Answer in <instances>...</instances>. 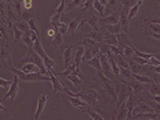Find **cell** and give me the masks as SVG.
Here are the masks:
<instances>
[{"mask_svg": "<svg viewBox=\"0 0 160 120\" xmlns=\"http://www.w3.org/2000/svg\"><path fill=\"white\" fill-rule=\"evenodd\" d=\"M124 83H126V84L129 85L130 88L132 89V92L136 94H142V90H144V84L140 83V82H138V80H136V82H126V80H125Z\"/></svg>", "mask_w": 160, "mask_h": 120, "instance_id": "ac0fdd59", "label": "cell"}, {"mask_svg": "<svg viewBox=\"0 0 160 120\" xmlns=\"http://www.w3.org/2000/svg\"><path fill=\"white\" fill-rule=\"evenodd\" d=\"M119 2H120V0H108L107 5H105V8H104V13L107 12V15H108V14L115 12L116 9L118 8Z\"/></svg>", "mask_w": 160, "mask_h": 120, "instance_id": "d6986e66", "label": "cell"}, {"mask_svg": "<svg viewBox=\"0 0 160 120\" xmlns=\"http://www.w3.org/2000/svg\"><path fill=\"white\" fill-rule=\"evenodd\" d=\"M66 77H67V79L70 80L75 86H80V84H81L80 78H82V74H78V72L76 71V69H75V71L69 74V75L66 76Z\"/></svg>", "mask_w": 160, "mask_h": 120, "instance_id": "7402d4cb", "label": "cell"}, {"mask_svg": "<svg viewBox=\"0 0 160 120\" xmlns=\"http://www.w3.org/2000/svg\"><path fill=\"white\" fill-rule=\"evenodd\" d=\"M117 119H128V110H126V106H125V102L117 108Z\"/></svg>", "mask_w": 160, "mask_h": 120, "instance_id": "484cf974", "label": "cell"}, {"mask_svg": "<svg viewBox=\"0 0 160 120\" xmlns=\"http://www.w3.org/2000/svg\"><path fill=\"white\" fill-rule=\"evenodd\" d=\"M6 23L0 20V37H2L5 40V43L7 45L8 43V34H7V31H6V27H5Z\"/></svg>", "mask_w": 160, "mask_h": 120, "instance_id": "e575fe53", "label": "cell"}, {"mask_svg": "<svg viewBox=\"0 0 160 120\" xmlns=\"http://www.w3.org/2000/svg\"><path fill=\"white\" fill-rule=\"evenodd\" d=\"M21 41H22L23 43L28 47V51L29 50H33V45H34V41L32 40V37H31V34L29 33H25L22 35V39H21Z\"/></svg>", "mask_w": 160, "mask_h": 120, "instance_id": "f546056e", "label": "cell"}, {"mask_svg": "<svg viewBox=\"0 0 160 120\" xmlns=\"http://www.w3.org/2000/svg\"><path fill=\"white\" fill-rule=\"evenodd\" d=\"M120 75L123 76L124 78H126L128 80L133 79V77H132V71H131L130 69H128V68L119 67V77H120ZM119 77H118V78H119Z\"/></svg>", "mask_w": 160, "mask_h": 120, "instance_id": "836d02e7", "label": "cell"}, {"mask_svg": "<svg viewBox=\"0 0 160 120\" xmlns=\"http://www.w3.org/2000/svg\"><path fill=\"white\" fill-rule=\"evenodd\" d=\"M19 62L22 63V64L26 62H33L34 64H36V65L39 67L41 74H43V75H47V74H48V70L46 69V65H45V63H43V61H42V58H41L35 51H33V50H29L27 57H25L23 60L19 61Z\"/></svg>", "mask_w": 160, "mask_h": 120, "instance_id": "277c9868", "label": "cell"}, {"mask_svg": "<svg viewBox=\"0 0 160 120\" xmlns=\"http://www.w3.org/2000/svg\"><path fill=\"white\" fill-rule=\"evenodd\" d=\"M68 100L71 103V105L76 108H81V107H84L87 106L88 104L85 102H83L81 98L78 97H75V96H68Z\"/></svg>", "mask_w": 160, "mask_h": 120, "instance_id": "44dd1931", "label": "cell"}, {"mask_svg": "<svg viewBox=\"0 0 160 120\" xmlns=\"http://www.w3.org/2000/svg\"><path fill=\"white\" fill-rule=\"evenodd\" d=\"M102 43H105V45L117 46V45H118V41H117V36H116L115 34H111V33H107V34H103Z\"/></svg>", "mask_w": 160, "mask_h": 120, "instance_id": "e0dca14e", "label": "cell"}, {"mask_svg": "<svg viewBox=\"0 0 160 120\" xmlns=\"http://www.w3.org/2000/svg\"><path fill=\"white\" fill-rule=\"evenodd\" d=\"M54 70H48V74L47 75L50 77V82H52V84H53V92H52V94H56V92H58V91H66V90L68 89L66 85L63 84V82H61V80H58V76L54 75Z\"/></svg>", "mask_w": 160, "mask_h": 120, "instance_id": "9c48e42d", "label": "cell"}, {"mask_svg": "<svg viewBox=\"0 0 160 120\" xmlns=\"http://www.w3.org/2000/svg\"><path fill=\"white\" fill-rule=\"evenodd\" d=\"M66 6H67V4H66V0H61V4L58 5V7L56 8L55 13L63 14V13H64V11H66Z\"/></svg>", "mask_w": 160, "mask_h": 120, "instance_id": "b9f144b4", "label": "cell"}, {"mask_svg": "<svg viewBox=\"0 0 160 120\" xmlns=\"http://www.w3.org/2000/svg\"><path fill=\"white\" fill-rule=\"evenodd\" d=\"M147 64H150V65H159L160 64V61L159 58H158V56H152V57H150L148 60H147Z\"/></svg>", "mask_w": 160, "mask_h": 120, "instance_id": "7bdbcfd3", "label": "cell"}, {"mask_svg": "<svg viewBox=\"0 0 160 120\" xmlns=\"http://www.w3.org/2000/svg\"><path fill=\"white\" fill-rule=\"evenodd\" d=\"M132 60H133L134 62H137L138 64H142V65H145V64H147V60L140 57V56H134Z\"/></svg>", "mask_w": 160, "mask_h": 120, "instance_id": "f6af8a7d", "label": "cell"}, {"mask_svg": "<svg viewBox=\"0 0 160 120\" xmlns=\"http://www.w3.org/2000/svg\"><path fill=\"white\" fill-rule=\"evenodd\" d=\"M58 31L62 34V35H64V34H67L68 33V25L67 23H64V22H61L58 23Z\"/></svg>", "mask_w": 160, "mask_h": 120, "instance_id": "60d3db41", "label": "cell"}, {"mask_svg": "<svg viewBox=\"0 0 160 120\" xmlns=\"http://www.w3.org/2000/svg\"><path fill=\"white\" fill-rule=\"evenodd\" d=\"M72 49H74V46H67V47H63L62 49V57H63V61H64V69H67L71 63H72V56H74Z\"/></svg>", "mask_w": 160, "mask_h": 120, "instance_id": "7c38bea8", "label": "cell"}, {"mask_svg": "<svg viewBox=\"0 0 160 120\" xmlns=\"http://www.w3.org/2000/svg\"><path fill=\"white\" fill-rule=\"evenodd\" d=\"M105 28H107V31L109 33H111V34H119L123 31L122 29V27H120L119 23H113V25H105Z\"/></svg>", "mask_w": 160, "mask_h": 120, "instance_id": "83f0119b", "label": "cell"}, {"mask_svg": "<svg viewBox=\"0 0 160 120\" xmlns=\"http://www.w3.org/2000/svg\"><path fill=\"white\" fill-rule=\"evenodd\" d=\"M53 94H49V96H46L45 94H42L39 98V100H38V107H36V112H35V116H34V119L38 120L40 119L41 114H42V112L45 110V106H46V103L48 102V99L52 97Z\"/></svg>", "mask_w": 160, "mask_h": 120, "instance_id": "8fae6325", "label": "cell"}, {"mask_svg": "<svg viewBox=\"0 0 160 120\" xmlns=\"http://www.w3.org/2000/svg\"><path fill=\"white\" fill-rule=\"evenodd\" d=\"M120 50H122V53H123V56L124 57H131V56H133L134 55V49L136 47H130V46H125V47H120Z\"/></svg>", "mask_w": 160, "mask_h": 120, "instance_id": "4dcf8cb0", "label": "cell"}, {"mask_svg": "<svg viewBox=\"0 0 160 120\" xmlns=\"http://www.w3.org/2000/svg\"><path fill=\"white\" fill-rule=\"evenodd\" d=\"M63 14H60V13H54L53 15H52V18H50V25H52V27L54 28V31L58 33V23L61 22V18H62Z\"/></svg>", "mask_w": 160, "mask_h": 120, "instance_id": "d4e9b609", "label": "cell"}, {"mask_svg": "<svg viewBox=\"0 0 160 120\" xmlns=\"http://www.w3.org/2000/svg\"><path fill=\"white\" fill-rule=\"evenodd\" d=\"M27 23H28V26H29V29H31V31H34L38 36H40V31H39V29H38V27H36L35 19H34V18L29 19V20L27 21Z\"/></svg>", "mask_w": 160, "mask_h": 120, "instance_id": "74e56055", "label": "cell"}, {"mask_svg": "<svg viewBox=\"0 0 160 120\" xmlns=\"http://www.w3.org/2000/svg\"><path fill=\"white\" fill-rule=\"evenodd\" d=\"M12 83V80H7V79H2V78H0V86L1 88H5V89H7L9 85Z\"/></svg>", "mask_w": 160, "mask_h": 120, "instance_id": "bcb514c9", "label": "cell"}, {"mask_svg": "<svg viewBox=\"0 0 160 120\" xmlns=\"http://www.w3.org/2000/svg\"><path fill=\"white\" fill-rule=\"evenodd\" d=\"M13 25L18 29H20L21 31H23V33H29V26H28V23H27V21H25V20H21V21H14Z\"/></svg>", "mask_w": 160, "mask_h": 120, "instance_id": "4316f807", "label": "cell"}, {"mask_svg": "<svg viewBox=\"0 0 160 120\" xmlns=\"http://www.w3.org/2000/svg\"><path fill=\"white\" fill-rule=\"evenodd\" d=\"M148 91H150V94H151L152 96L159 94V84H158V83L154 84V82H153V83H150V84H148Z\"/></svg>", "mask_w": 160, "mask_h": 120, "instance_id": "ab89813d", "label": "cell"}, {"mask_svg": "<svg viewBox=\"0 0 160 120\" xmlns=\"http://www.w3.org/2000/svg\"><path fill=\"white\" fill-rule=\"evenodd\" d=\"M80 26V18H75L68 25V33H75Z\"/></svg>", "mask_w": 160, "mask_h": 120, "instance_id": "d590c367", "label": "cell"}, {"mask_svg": "<svg viewBox=\"0 0 160 120\" xmlns=\"http://www.w3.org/2000/svg\"><path fill=\"white\" fill-rule=\"evenodd\" d=\"M142 2H144V0H138L137 4H134L133 6H131V8L128 11V19H129V21H130V20H132V19L137 15L138 11L140 9Z\"/></svg>", "mask_w": 160, "mask_h": 120, "instance_id": "9a60e30c", "label": "cell"}, {"mask_svg": "<svg viewBox=\"0 0 160 120\" xmlns=\"http://www.w3.org/2000/svg\"><path fill=\"white\" fill-rule=\"evenodd\" d=\"M20 70L23 72H27V74H29V72H40V69L39 67L34 64L33 62H26L22 64V67L20 68ZM41 74V72H40Z\"/></svg>", "mask_w": 160, "mask_h": 120, "instance_id": "2e32d148", "label": "cell"}, {"mask_svg": "<svg viewBox=\"0 0 160 120\" xmlns=\"http://www.w3.org/2000/svg\"><path fill=\"white\" fill-rule=\"evenodd\" d=\"M132 77H133V79L140 82L142 84H150V83H153V82H154V80H152L148 76L140 75V74H134V72H132Z\"/></svg>", "mask_w": 160, "mask_h": 120, "instance_id": "cb8c5ba5", "label": "cell"}, {"mask_svg": "<svg viewBox=\"0 0 160 120\" xmlns=\"http://www.w3.org/2000/svg\"><path fill=\"white\" fill-rule=\"evenodd\" d=\"M131 94H133L132 92V89L130 88L129 85L124 83V82H122V84L118 85V92H117V100H116V110L118 108V107L123 104V103L129 98V96Z\"/></svg>", "mask_w": 160, "mask_h": 120, "instance_id": "5b68a950", "label": "cell"}, {"mask_svg": "<svg viewBox=\"0 0 160 120\" xmlns=\"http://www.w3.org/2000/svg\"><path fill=\"white\" fill-rule=\"evenodd\" d=\"M33 49H34V51H35V53L38 54L41 58H42V61H43V63H45V65H46V69H47V70H53L54 61L49 57L47 54H46L45 49H43V47H42V43H41L40 37H38V39L34 41Z\"/></svg>", "mask_w": 160, "mask_h": 120, "instance_id": "3957f363", "label": "cell"}, {"mask_svg": "<svg viewBox=\"0 0 160 120\" xmlns=\"http://www.w3.org/2000/svg\"><path fill=\"white\" fill-rule=\"evenodd\" d=\"M9 69L13 71L14 75L18 76L19 79L23 80V82H50V77L49 76L40 74V72H29V74H27V72L21 71L20 69L14 68L13 65Z\"/></svg>", "mask_w": 160, "mask_h": 120, "instance_id": "7a4b0ae2", "label": "cell"}, {"mask_svg": "<svg viewBox=\"0 0 160 120\" xmlns=\"http://www.w3.org/2000/svg\"><path fill=\"white\" fill-rule=\"evenodd\" d=\"M98 57H99V62H101V67H102V72L104 75L109 77L110 79H116L117 77L113 75V72L111 71V67H110V63L108 62L109 61V57L105 54H101L98 53Z\"/></svg>", "mask_w": 160, "mask_h": 120, "instance_id": "8992f818", "label": "cell"}, {"mask_svg": "<svg viewBox=\"0 0 160 120\" xmlns=\"http://www.w3.org/2000/svg\"><path fill=\"white\" fill-rule=\"evenodd\" d=\"M19 82H20L19 77L17 75H14V79L12 80V83L9 85V89H8V91H7V94L0 99L1 102L5 100V99H7V98H11V104H12L13 99L17 97V94H18V92H19Z\"/></svg>", "mask_w": 160, "mask_h": 120, "instance_id": "52a82bcc", "label": "cell"}, {"mask_svg": "<svg viewBox=\"0 0 160 120\" xmlns=\"http://www.w3.org/2000/svg\"><path fill=\"white\" fill-rule=\"evenodd\" d=\"M117 36V41H118V47H125V46H130V47H134L132 40L130 39L129 33H125V31H122L119 34H116Z\"/></svg>", "mask_w": 160, "mask_h": 120, "instance_id": "4fadbf2b", "label": "cell"}, {"mask_svg": "<svg viewBox=\"0 0 160 120\" xmlns=\"http://www.w3.org/2000/svg\"><path fill=\"white\" fill-rule=\"evenodd\" d=\"M0 111H7V108L1 104V100H0Z\"/></svg>", "mask_w": 160, "mask_h": 120, "instance_id": "681fc988", "label": "cell"}, {"mask_svg": "<svg viewBox=\"0 0 160 120\" xmlns=\"http://www.w3.org/2000/svg\"><path fill=\"white\" fill-rule=\"evenodd\" d=\"M81 110H82V112H85L87 114H89L90 119H92V120H103V119H105V118H103L102 114H101L99 112L96 111L93 107L89 106V105H87V106H84V107H81Z\"/></svg>", "mask_w": 160, "mask_h": 120, "instance_id": "5bb4252c", "label": "cell"}, {"mask_svg": "<svg viewBox=\"0 0 160 120\" xmlns=\"http://www.w3.org/2000/svg\"><path fill=\"white\" fill-rule=\"evenodd\" d=\"M13 31H14V43H18V42H20V41H21V39H22V35L25 34V33H23V31H21L20 29H18L15 26L13 27Z\"/></svg>", "mask_w": 160, "mask_h": 120, "instance_id": "f35d334b", "label": "cell"}, {"mask_svg": "<svg viewBox=\"0 0 160 120\" xmlns=\"http://www.w3.org/2000/svg\"><path fill=\"white\" fill-rule=\"evenodd\" d=\"M85 36H87V37H90V39H92V40H95L96 42H98V43H102L103 34L99 31H90L89 34H87Z\"/></svg>", "mask_w": 160, "mask_h": 120, "instance_id": "f1b7e54d", "label": "cell"}, {"mask_svg": "<svg viewBox=\"0 0 160 120\" xmlns=\"http://www.w3.org/2000/svg\"><path fill=\"white\" fill-rule=\"evenodd\" d=\"M85 65H89V67L95 68L97 71H102V67H101V62H99V57H98V54L95 55L92 58H90L89 61L84 62Z\"/></svg>", "mask_w": 160, "mask_h": 120, "instance_id": "ffe728a7", "label": "cell"}, {"mask_svg": "<svg viewBox=\"0 0 160 120\" xmlns=\"http://www.w3.org/2000/svg\"><path fill=\"white\" fill-rule=\"evenodd\" d=\"M70 1H71V0H66V4H69Z\"/></svg>", "mask_w": 160, "mask_h": 120, "instance_id": "f907efd6", "label": "cell"}, {"mask_svg": "<svg viewBox=\"0 0 160 120\" xmlns=\"http://www.w3.org/2000/svg\"><path fill=\"white\" fill-rule=\"evenodd\" d=\"M83 2H84V0H71L70 2L67 4V6H66V11L72 9L75 7H78V6H83Z\"/></svg>", "mask_w": 160, "mask_h": 120, "instance_id": "8d00e7d4", "label": "cell"}, {"mask_svg": "<svg viewBox=\"0 0 160 120\" xmlns=\"http://www.w3.org/2000/svg\"><path fill=\"white\" fill-rule=\"evenodd\" d=\"M92 7L96 9V12L99 14V18L104 17V8H105V6H104L102 2H99L98 0H95L92 4Z\"/></svg>", "mask_w": 160, "mask_h": 120, "instance_id": "d6a6232c", "label": "cell"}, {"mask_svg": "<svg viewBox=\"0 0 160 120\" xmlns=\"http://www.w3.org/2000/svg\"><path fill=\"white\" fill-rule=\"evenodd\" d=\"M0 62L5 68L12 67V58L8 50V45H0Z\"/></svg>", "mask_w": 160, "mask_h": 120, "instance_id": "ba28073f", "label": "cell"}, {"mask_svg": "<svg viewBox=\"0 0 160 120\" xmlns=\"http://www.w3.org/2000/svg\"><path fill=\"white\" fill-rule=\"evenodd\" d=\"M53 45L54 46H58V48L63 49V47H64V45H63V37H62V34L60 33V31H58V33H55V35L53 36Z\"/></svg>", "mask_w": 160, "mask_h": 120, "instance_id": "1f68e13d", "label": "cell"}, {"mask_svg": "<svg viewBox=\"0 0 160 120\" xmlns=\"http://www.w3.org/2000/svg\"><path fill=\"white\" fill-rule=\"evenodd\" d=\"M93 1L95 0H84V2H83V11H87L88 8L92 7Z\"/></svg>", "mask_w": 160, "mask_h": 120, "instance_id": "7dc6e473", "label": "cell"}, {"mask_svg": "<svg viewBox=\"0 0 160 120\" xmlns=\"http://www.w3.org/2000/svg\"><path fill=\"white\" fill-rule=\"evenodd\" d=\"M64 92H67L68 96H75V97H78L81 98L83 102H85L89 106L93 107L96 111H98L101 114H102V111H99L97 107V100H98V94L97 91L93 89V88H82V89L77 92H71L69 90H66Z\"/></svg>", "mask_w": 160, "mask_h": 120, "instance_id": "6da1fadb", "label": "cell"}, {"mask_svg": "<svg viewBox=\"0 0 160 120\" xmlns=\"http://www.w3.org/2000/svg\"><path fill=\"white\" fill-rule=\"evenodd\" d=\"M126 61H128V63H129V68L132 72H134V74H140V72L142 71V64H138L137 62H134L133 60H131V58H129V57H128Z\"/></svg>", "mask_w": 160, "mask_h": 120, "instance_id": "603a6c76", "label": "cell"}, {"mask_svg": "<svg viewBox=\"0 0 160 120\" xmlns=\"http://www.w3.org/2000/svg\"><path fill=\"white\" fill-rule=\"evenodd\" d=\"M109 48H110V51H111V53H113L115 55H123V53H122V50L119 49V47H118V46L109 45Z\"/></svg>", "mask_w": 160, "mask_h": 120, "instance_id": "ee69618b", "label": "cell"}, {"mask_svg": "<svg viewBox=\"0 0 160 120\" xmlns=\"http://www.w3.org/2000/svg\"><path fill=\"white\" fill-rule=\"evenodd\" d=\"M119 13H120V8L110 13L108 17H102V18L98 19V23L99 26H105V25H113V23H118V20H119Z\"/></svg>", "mask_w": 160, "mask_h": 120, "instance_id": "30bf717a", "label": "cell"}, {"mask_svg": "<svg viewBox=\"0 0 160 120\" xmlns=\"http://www.w3.org/2000/svg\"><path fill=\"white\" fill-rule=\"evenodd\" d=\"M0 20H2V15H1V13H0Z\"/></svg>", "mask_w": 160, "mask_h": 120, "instance_id": "816d5d0a", "label": "cell"}, {"mask_svg": "<svg viewBox=\"0 0 160 120\" xmlns=\"http://www.w3.org/2000/svg\"><path fill=\"white\" fill-rule=\"evenodd\" d=\"M55 33H56V31H54V28L52 27V29H49L47 34H48V36H54V35H55Z\"/></svg>", "mask_w": 160, "mask_h": 120, "instance_id": "c3c4849f", "label": "cell"}]
</instances>
